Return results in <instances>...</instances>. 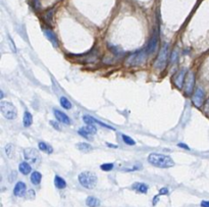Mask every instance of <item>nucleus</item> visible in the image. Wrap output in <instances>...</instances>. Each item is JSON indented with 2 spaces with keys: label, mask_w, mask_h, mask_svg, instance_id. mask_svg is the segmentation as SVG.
<instances>
[{
  "label": "nucleus",
  "mask_w": 209,
  "mask_h": 207,
  "mask_svg": "<svg viewBox=\"0 0 209 207\" xmlns=\"http://www.w3.org/2000/svg\"><path fill=\"white\" fill-rule=\"evenodd\" d=\"M148 162L159 168H169L175 165L172 157L161 153H150L148 156Z\"/></svg>",
  "instance_id": "nucleus-1"
},
{
  "label": "nucleus",
  "mask_w": 209,
  "mask_h": 207,
  "mask_svg": "<svg viewBox=\"0 0 209 207\" xmlns=\"http://www.w3.org/2000/svg\"><path fill=\"white\" fill-rule=\"evenodd\" d=\"M79 183L86 189H93L97 184V177L91 171H83L79 174Z\"/></svg>",
  "instance_id": "nucleus-2"
},
{
  "label": "nucleus",
  "mask_w": 209,
  "mask_h": 207,
  "mask_svg": "<svg viewBox=\"0 0 209 207\" xmlns=\"http://www.w3.org/2000/svg\"><path fill=\"white\" fill-rule=\"evenodd\" d=\"M0 110H1V113L3 114V116L6 119L12 121V119L16 118V116H17V111H16V106L9 101L0 102Z\"/></svg>",
  "instance_id": "nucleus-3"
},
{
  "label": "nucleus",
  "mask_w": 209,
  "mask_h": 207,
  "mask_svg": "<svg viewBox=\"0 0 209 207\" xmlns=\"http://www.w3.org/2000/svg\"><path fill=\"white\" fill-rule=\"evenodd\" d=\"M146 58H147V52L139 51V52H136L134 54L130 55L129 58L127 59V63L129 65H133V66L141 65L145 62Z\"/></svg>",
  "instance_id": "nucleus-4"
},
{
  "label": "nucleus",
  "mask_w": 209,
  "mask_h": 207,
  "mask_svg": "<svg viewBox=\"0 0 209 207\" xmlns=\"http://www.w3.org/2000/svg\"><path fill=\"white\" fill-rule=\"evenodd\" d=\"M167 58H168V45L164 44L163 47L161 48L160 52H159L157 59H156L154 63L155 68L158 69H164L167 63Z\"/></svg>",
  "instance_id": "nucleus-5"
},
{
  "label": "nucleus",
  "mask_w": 209,
  "mask_h": 207,
  "mask_svg": "<svg viewBox=\"0 0 209 207\" xmlns=\"http://www.w3.org/2000/svg\"><path fill=\"white\" fill-rule=\"evenodd\" d=\"M185 91L188 95H190L193 92L194 85H195V77H194V72H189L187 75H186V80H185Z\"/></svg>",
  "instance_id": "nucleus-6"
},
{
  "label": "nucleus",
  "mask_w": 209,
  "mask_h": 207,
  "mask_svg": "<svg viewBox=\"0 0 209 207\" xmlns=\"http://www.w3.org/2000/svg\"><path fill=\"white\" fill-rule=\"evenodd\" d=\"M186 75H187V71H186L185 68L179 71L175 75V77H173V83H175V85L178 87V88H179V89L183 88L185 80H186Z\"/></svg>",
  "instance_id": "nucleus-7"
},
{
  "label": "nucleus",
  "mask_w": 209,
  "mask_h": 207,
  "mask_svg": "<svg viewBox=\"0 0 209 207\" xmlns=\"http://www.w3.org/2000/svg\"><path fill=\"white\" fill-rule=\"evenodd\" d=\"M192 101H193L194 105L196 107H198V108H200V107L202 106L203 102H204V91H203L201 88L196 89V91L192 97Z\"/></svg>",
  "instance_id": "nucleus-8"
},
{
  "label": "nucleus",
  "mask_w": 209,
  "mask_h": 207,
  "mask_svg": "<svg viewBox=\"0 0 209 207\" xmlns=\"http://www.w3.org/2000/svg\"><path fill=\"white\" fill-rule=\"evenodd\" d=\"M24 156L28 161L33 162V163L37 162L38 160H39V154H38L37 151L33 149V148H27V149H25Z\"/></svg>",
  "instance_id": "nucleus-9"
},
{
  "label": "nucleus",
  "mask_w": 209,
  "mask_h": 207,
  "mask_svg": "<svg viewBox=\"0 0 209 207\" xmlns=\"http://www.w3.org/2000/svg\"><path fill=\"white\" fill-rule=\"evenodd\" d=\"M157 44H158V35L157 33H154L152 37H151V39L149 40V43H148L147 45V49H146V52L147 53H153L156 48H157Z\"/></svg>",
  "instance_id": "nucleus-10"
},
{
  "label": "nucleus",
  "mask_w": 209,
  "mask_h": 207,
  "mask_svg": "<svg viewBox=\"0 0 209 207\" xmlns=\"http://www.w3.org/2000/svg\"><path fill=\"white\" fill-rule=\"evenodd\" d=\"M26 191H27V186L24 182H17L16 185L14 186L13 189V194L16 195V197H22L26 194Z\"/></svg>",
  "instance_id": "nucleus-11"
},
{
  "label": "nucleus",
  "mask_w": 209,
  "mask_h": 207,
  "mask_svg": "<svg viewBox=\"0 0 209 207\" xmlns=\"http://www.w3.org/2000/svg\"><path fill=\"white\" fill-rule=\"evenodd\" d=\"M53 113L58 121L62 122V124H65V125H71V119H69L68 115H66L64 112L60 111V110H57V109H54Z\"/></svg>",
  "instance_id": "nucleus-12"
},
{
  "label": "nucleus",
  "mask_w": 209,
  "mask_h": 207,
  "mask_svg": "<svg viewBox=\"0 0 209 207\" xmlns=\"http://www.w3.org/2000/svg\"><path fill=\"white\" fill-rule=\"evenodd\" d=\"M44 35L46 36V38H47V39L52 43V45H53L54 47H57V46H58V41H57L56 35H55L51 30H49V29H45Z\"/></svg>",
  "instance_id": "nucleus-13"
},
{
  "label": "nucleus",
  "mask_w": 209,
  "mask_h": 207,
  "mask_svg": "<svg viewBox=\"0 0 209 207\" xmlns=\"http://www.w3.org/2000/svg\"><path fill=\"white\" fill-rule=\"evenodd\" d=\"M132 189L133 190H135L136 192H138V193L146 194L148 192L149 187H148L146 184H144V183H135L134 185L132 186Z\"/></svg>",
  "instance_id": "nucleus-14"
},
{
  "label": "nucleus",
  "mask_w": 209,
  "mask_h": 207,
  "mask_svg": "<svg viewBox=\"0 0 209 207\" xmlns=\"http://www.w3.org/2000/svg\"><path fill=\"white\" fill-rule=\"evenodd\" d=\"M19 173L23 174H29L32 171V167L27 161H23L19 163Z\"/></svg>",
  "instance_id": "nucleus-15"
},
{
  "label": "nucleus",
  "mask_w": 209,
  "mask_h": 207,
  "mask_svg": "<svg viewBox=\"0 0 209 207\" xmlns=\"http://www.w3.org/2000/svg\"><path fill=\"white\" fill-rule=\"evenodd\" d=\"M54 185H55V187H56L57 189H59V190H62V189L66 188L68 184H66L65 180H63L61 177L55 176L54 177Z\"/></svg>",
  "instance_id": "nucleus-16"
},
{
  "label": "nucleus",
  "mask_w": 209,
  "mask_h": 207,
  "mask_svg": "<svg viewBox=\"0 0 209 207\" xmlns=\"http://www.w3.org/2000/svg\"><path fill=\"white\" fill-rule=\"evenodd\" d=\"M86 205L88 207H98L100 205V200L96 197L90 196L86 199Z\"/></svg>",
  "instance_id": "nucleus-17"
},
{
  "label": "nucleus",
  "mask_w": 209,
  "mask_h": 207,
  "mask_svg": "<svg viewBox=\"0 0 209 207\" xmlns=\"http://www.w3.org/2000/svg\"><path fill=\"white\" fill-rule=\"evenodd\" d=\"M42 180V174L39 171H33L31 174V182L34 185H39Z\"/></svg>",
  "instance_id": "nucleus-18"
},
{
  "label": "nucleus",
  "mask_w": 209,
  "mask_h": 207,
  "mask_svg": "<svg viewBox=\"0 0 209 207\" xmlns=\"http://www.w3.org/2000/svg\"><path fill=\"white\" fill-rule=\"evenodd\" d=\"M38 147H39V149L41 151H43V152H45L47 154H51L52 152H53V148H52L50 145L46 144L45 142H39Z\"/></svg>",
  "instance_id": "nucleus-19"
},
{
  "label": "nucleus",
  "mask_w": 209,
  "mask_h": 207,
  "mask_svg": "<svg viewBox=\"0 0 209 207\" xmlns=\"http://www.w3.org/2000/svg\"><path fill=\"white\" fill-rule=\"evenodd\" d=\"M33 122V116L29 111H26L24 113V118H23V124H24V127L29 128Z\"/></svg>",
  "instance_id": "nucleus-20"
},
{
  "label": "nucleus",
  "mask_w": 209,
  "mask_h": 207,
  "mask_svg": "<svg viewBox=\"0 0 209 207\" xmlns=\"http://www.w3.org/2000/svg\"><path fill=\"white\" fill-rule=\"evenodd\" d=\"M77 148L81 151H84V152H88V151L92 150V146L88 143H79V144H77Z\"/></svg>",
  "instance_id": "nucleus-21"
},
{
  "label": "nucleus",
  "mask_w": 209,
  "mask_h": 207,
  "mask_svg": "<svg viewBox=\"0 0 209 207\" xmlns=\"http://www.w3.org/2000/svg\"><path fill=\"white\" fill-rule=\"evenodd\" d=\"M60 105H61L64 109H71V103L66 97L60 98Z\"/></svg>",
  "instance_id": "nucleus-22"
},
{
  "label": "nucleus",
  "mask_w": 209,
  "mask_h": 207,
  "mask_svg": "<svg viewBox=\"0 0 209 207\" xmlns=\"http://www.w3.org/2000/svg\"><path fill=\"white\" fill-rule=\"evenodd\" d=\"M83 121L87 125V126H93L95 124V118L90 115H84L83 116Z\"/></svg>",
  "instance_id": "nucleus-23"
},
{
  "label": "nucleus",
  "mask_w": 209,
  "mask_h": 207,
  "mask_svg": "<svg viewBox=\"0 0 209 207\" xmlns=\"http://www.w3.org/2000/svg\"><path fill=\"white\" fill-rule=\"evenodd\" d=\"M121 138H123L124 142L126 143L127 145H131V146H134V145H136L135 140L132 139V138H131V137H129V136L124 135V134H123V135H121Z\"/></svg>",
  "instance_id": "nucleus-24"
},
{
  "label": "nucleus",
  "mask_w": 209,
  "mask_h": 207,
  "mask_svg": "<svg viewBox=\"0 0 209 207\" xmlns=\"http://www.w3.org/2000/svg\"><path fill=\"white\" fill-rule=\"evenodd\" d=\"M84 130H85L86 132L89 134V135H95V134L97 133V129H96V127H95L94 125H93V126L84 127Z\"/></svg>",
  "instance_id": "nucleus-25"
},
{
  "label": "nucleus",
  "mask_w": 209,
  "mask_h": 207,
  "mask_svg": "<svg viewBox=\"0 0 209 207\" xmlns=\"http://www.w3.org/2000/svg\"><path fill=\"white\" fill-rule=\"evenodd\" d=\"M113 167H114V164H113V163H103V164H101V167H100V168L103 171H110L113 170Z\"/></svg>",
  "instance_id": "nucleus-26"
},
{
  "label": "nucleus",
  "mask_w": 209,
  "mask_h": 207,
  "mask_svg": "<svg viewBox=\"0 0 209 207\" xmlns=\"http://www.w3.org/2000/svg\"><path fill=\"white\" fill-rule=\"evenodd\" d=\"M5 152H6L8 157L12 156V153H13V145L12 144H7L6 146H5Z\"/></svg>",
  "instance_id": "nucleus-27"
},
{
  "label": "nucleus",
  "mask_w": 209,
  "mask_h": 207,
  "mask_svg": "<svg viewBox=\"0 0 209 207\" xmlns=\"http://www.w3.org/2000/svg\"><path fill=\"white\" fill-rule=\"evenodd\" d=\"M78 133H79V135L80 136H82L84 137V138H86V139H90V135L88 133L86 132L85 130H84V128H81V129L78 131Z\"/></svg>",
  "instance_id": "nucleus-28"
},
{
  "label": "nucleus",
  "mask_w": 209,
  "mask_h": 207,
  "mask_svg": "<svg viewBox=\"0 0 209 207\" xmlns=\"http://www.w3.org/2000/svg\"><path fill=\"white\" fill-rule=\"evenodd\" d=\"M50 124H51V126L53 127L55 130H57V131H60V127H59L58 122H56L55 121H50Z\"/></svg>",
  "instance_id": "nucleus-29"
},
{
  "label": "nucleus",
  "mask_w": 209,
  "mask_h": 207,
  "mask_svg": "<svg viewBox=\"0 0 209 207\" xmlns=\"http://www.w3.org/2000/svg\"><path fill=\"white\" fill-rule=\"evenodd\" d=\"M32 4H33V7L35 9H38L40 7V1L39 0H32Z\"/></svg>",
  "instance_id": "nucleus-30"
},
{
  "label": "nucleus",
  "mask_w": 209,
  "mask_h": 207,
  "mask_svg": "<svg viewBox=\"0 0 209 207\" xmlns=\"http://www.w3.org/2000/svg\"><path fill=\"white\" fill-rule=\"evenodd\" d=\"M168 189L167 188H161L160 190H159V195H167L168 194Z\"/></svg>",
  "instance_id": "nucleus-31"
},
{
  "label": "nucleus",
  "mask_w": 209,
  "mask_h": 207,
  "mask_svg": "<svg viewBox=\"0 0 209 207\" xmlns=\"http://www.w3.org/2000/svg\"><path fill=\"white\" fill-rule=\"evenodd\" d=\"M178 146H179V147H181V148H184V149L190 150V147H189L188 145H186V144H183V143H179Z\"/></svg>",
  "instance_id": "nucleus-32"
},
{
  "label": "nucleus",
  "mask_w": 209,
  "mask_h": 207,
  "mask_svg": "<svg viewBox=\"0 0 209 207\" xmlns=\"http://www.w3.org/2000/svg\"><path fill=\"white\" fill-rule=\"evenodd\" d=\"M201 207H209V201H202L201 202Z\"/></svg>",
  "instance_id": "nucleus-33"
},
{
  "label": "nucleus",
  "mask_w": 209,
  "mask_h": 207,
  "mask_svg": "<svg viewBox=\"0 0 209 207\" xmlns=\"http://www.w3.org/2000/svg\"><path fill=\"white\" fill-rule=\"evenodd\" d=\"M158 198H159V195L158 196H156V197H154L153 198V205H156V204H157V202H158Z\"/></svg>",
  "instance_id": "nucleus-34"
},
{
  "label": "nucleus",
  "mask_w": 209,
  "mask_h": 207,
  "mask_svg": "<svg viewBox=\"0 0 209 207\" xmlns=\"http://www.w3.org/2000/svg\"><path fill=\"white\" fill-rule=\"evenodd\" d=\"M205 109H206V111H209V100H208V102H207V104H206Z\"/></svg>",
  "instance_id": "nucleus-35"
},
{
  "label": "nucleus",
  "mask_w": 209,
  "mask_h": 207,
  "mask_svg": "<svg viewBox=\"0 0 209 207\" xmlns=\"http://www.w3.org/2000/svg\"><path fill=\"white\" fill-rule=\"evenodd\" d=\"M107 145H108L109 147H112V148H117V145H112V144H107Z\"/></svg>",
  "instance_id": "nucleus-36"
}]
</instances>
